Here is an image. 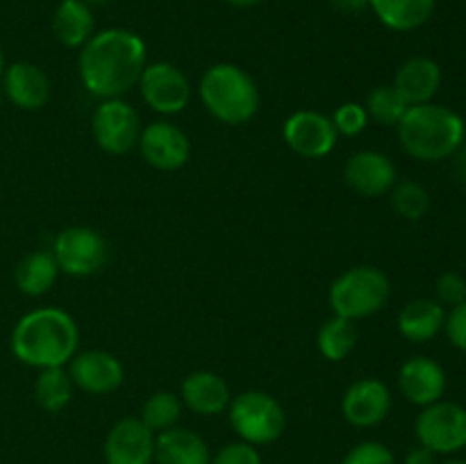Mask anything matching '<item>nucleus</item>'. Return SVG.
Returning a JSON list of instances; mask_svg holds the SVG:
<instances>
[{"label": "nucleus", "instance_id": "nucleus-32", "mask_svg": "<svg viewBox=\"0 0 466 464\" xmlns=\"http://www.w3.org/2000/svg\"><path fill=\"white\" fill-rule=\"evenodd\" d=\"M341 464H396V459L380 441H362L344 455Z\"/></svg>", "mask_w": 466, "mask_h": 464}, {"label": "nucleus", "instance_id": "nucleus-11", "mask_svg": "<svg viewBox=\"0 0 466 464\" xmlns=\"http://www.w3.org/2000/svg\"><path fill=\"white\" fill-rule=\"evenodd\" d=\"M282 136H285L287 146L300 157L321 159L332 153L337 139H339V132H337L332 118H328L326 114L300 109L287 118Z\"/></svg>", "mask_w": 466, "mask_h": 464}, {"label": "nucleus", "instance_id": "nucleus-40", "mask_svg": "<svg viewBox=\"0 0 466 464\" xmlns=\"http://www.w3.org/2000/svg\"><path fill=\"white\" fill-rule=\"evenodd\" d=\"M3 73H5V57H3V50H0V80H3Z\"/></svg>", "mask_w": 466, "mask_h": 464}, {"label": "nucleus", "instance_id": "nucleus-5", "mask_svg": "<svg viewBox=\"0 0 466 464\" xmlns=\"http://www.w3.org/2000/svg\"><path fill=\"white\" fill-rule=\"evenodd\" d=\"M390 296L391 282L385 271L376 267H353L335 277L328 298L337 317L360 321L380 312Z\"/></svg>", "mask_w": 466, "mask_h": 464}, {"label": "nucleus", "instance_id": "nucleus-34", "mask_svg": "<svg viewBox=\"0 0 466 464\" xmlns=\"http://www.w3.org/2000/svg\"><path fill=\"white\" fill-rule=\"evenodd\" d=\"M209 464H262V458L253 444L232 441V444H226L221 450H217Z\"/></svg>", "mask_w": 466, "mask_h": 464}, {"label": "nucleus", "instance_id": "nucleus-1", "mask_svg": "<svg viewBox=\"0 0 466 464\" xmlns=\"http://www.w3.org/2000/svg\"><path fill=\"white\" fill-rule=\"evenodd\" d=\"M146 68V44L137 32L107 27L94 32L80 48L77 71L85 89L100 100L121 98L139 85Z\"/></svg>", "mask_w": 466, "mask_h": 464}, {"label": "nucleus", "instance_id": "nucleus-28", "mask_svg": "<svg viewBox=\"0 0 466 464\" xmlns=\"http://www.w3.org/2000/svg\"><path fill=\"white\" fill-rule=\"evenodd\" d=\"M182 417V398L173 391H157L150 396L141 409V421L157 435V432L176 428Z\"/></svg>", "mask_w": 466, "mask_h": 464}, {"label": "nucleus", "instance_id": "nucleus-7", "mask_svg": "<svg viewBox=\"0 0 466 464\" xmlns=\"http://www.w3.org/2000/svg\"><path fill=\"white\" fill-rule=\"evenodd\" d=\"M419 444L435 455H453L466 449V408L453 400L426 405L414 421Z\"/></svg>", "mask_w": 466, "mask_h": 464}, {"label": "nucleus", "instance_id": "nucleus-22", "mask_svg": "<svg viewBox=\"0 0 466 464\" xmlns=\"http://www.w3.org/2000/svg\"><path fill=\"white\" fill-rule=\"evenodd\" d=\"M446 309L444 305L432 298H414L400 309L399 314V332L405 339L414 344L431 341L432 337L444 330Z\"/></svg>", "mask_w": 466, "mask_h": 464}, {"label": "nucleus", "instance_id": "nucleus-35", "mask_svg": "<svg viewBox=\"0 0 466 464\" xmlns=\"http://www.w3.org/2000/svg\"><path fill=\"white\" fill-rule=\"evenodd\" d=\"M444 330L451 344L466 353V300L451 308V314H446Z\"/></svg>", "mask_w": 466, "mask_h": 464}, {"label": "nucleus", "instance_id": "nucleus-3", "mask_svg": "<svg viewBox=\"0 0 466 464\" xmlns=\"http://www.w3.org/2000/svg\"><path fill=\"white\" fill-rule=\"evenodd\" d=\"M400 146L419 162H441L462 148L464 118L446 105H412L396 126Z\"/></svg>", "mask_w": 466, "mask_h": 464}, {"label": "nucleus", "instance_id": "nucleus-31", "mask_svg": "<svg viewBox=\"0 0 466 464\" xmlns=\"http://www.w3.org/2000/svg\"><path fill=\"white\" fill-rule=\"evenodd\" d=\"M337 132L344 136H355L360 132L367 130L369 126V114L364 109V105L360 103H344L341 107H337L335 116H332Z\"/></svg>", "mask_w": 466, "mask_h": 464}, {"label": "nucleus", "instance_id": "nucleus-15", "mask_svg": "<svg viewBox=\"0 0 466 464\" xmlns=\"http://www.w3.org/2000/svg\"><path fill=\"white\" fill-rule=\"evenodd\" d=\"M103 450L107 464H153L155 432L141 419H121L105 437Z\"/></svg>", "mask_w": 466, "mask_h": 464}, {"label": "nucleus", "instance_id": "nucleus-20", "mask_svg": "<svg viewBox=\"0 0 466 464\" xmlns=\"http://www.w3.org/2000/svg\"><path fill=\"white\" fill-rule=\"evenodd\" d=\"M394 86L400 98L412 107V105L432 103L441 86V68L431 57H412L400 64L396 71Z\"/></svg>", "mask_w": 466, "mask_h": 464}, {"label": "nucleus", "instance_id": "nucleus-10", "mask_svg": "<svg viewBox=\"0 0 466 464\" xmlns=\"http://www.w3.org/2000/svg\"><path fill=\"white\" fill-rule=\"evenodd\" d=\"M141 98L153 112L171 116L180 114L191 100V82L176 64L155 62L146 64L139 77Z\"/></svg>", "mask_w": 466, "mask_h": 464}, {"label": "nucleus", "instance_id": "nucleus-27", "mask_svg": "<svg viewBox=\"0 0 466 464\" xmlns=\"http://www.w3.org/2000/svg\"><path fill=\"white\" fill-rule=\"evenodd\" d=\"M73 380L64 367L41 368L35 380V398L41 409L55 414L62 412L73 398Z\"/></svg>", "mask_w": 466, "mask_h": 464}, {"label": "nucleus", "instance_id": "nucleus-19", "mask_svg": "<svg viewBox=\"0 0 466 464\" xmlns=\"http://www.w3.org/2000/svg\"><path fill=\"white\" fill-rule=\"evenodd\" d=\"M182 405L200 417L226 412L230 405L232 394L228 382L214 371H194L185 378L180 389Z\"/></svg>", "mask_w": 466, "mask_h": 464}, {"label": "nucleus", "instance_id": "nucleus-13", "mask_svg": "<svg viewBox=\"0 0 466 464\" xmlns=\"http://www.w3.org/2000/svg\"><path fill=\"white\" fill-rule=\"evenodd\" d=\"M344 180L355 194L364 198H378L394 189L399 182V168L385 153L360 150L346 159Z\"/></svg>", "mask_w": 466, "mask_h": 464}, {"label": "nucleus", "instance_id": "nucleus-4", "mask_svg": "<svg viewBox=\"0 0 466 464\" xmlns=\"http://www.w3.org/2000/svg\"><path fill=\"white\" fill-rule=\"evenodd\" d=\"M198 94L208 112L221 123L241 126L259 109V91L253 77L237 64H214L203 73Z\"/></svg>", "mask_w": 466, "mask_h": 464}, {"label": "nucleus", "instance_id": "nucleus-24", "mask_svg": "<svg viewBox=\"0 0 466 464\" xmlns=\"http://www.w3.org/2000/svg\"><path fill=\"white\" fill-rule=\"evenodd\" d=\"M435 5L437 0H369V9L378 21L394 32H412L426 25Z\"/></svg>", "mask_w": 466, "mask_h": 464}, {"label": "nucleus", "instance_id": "nucleus-2", "mask_svg": "<svg viewBox=\"0 0 466 464\" xmlns=\"http://www.w3.org/2000/svg\"><path fill=\"white\" fill-rule=\"evenodd\" d=\"M77 341L80 332L71 314L59 308H39L14 326L12 353L27 367H64L76 355Z\"/></svg>", "mask_w": 466, "mask_h": 464}, {"label": "nucleus", "instance_id": "nucleus-16", "mask_svg": "<svg viewBox=\"0 0 466 464\" xmlns=\"http://www.w3.org/2000/svg\"><path fill=\"white\" fill-rule=\"evenodd\" d=\"M68 376H71L73 385L80 387L86 394L103 396L112 394L123 385L126 371L116 355L107 353V350H85V353L71 358Z\"/></svg>", "mask_w": 466, "mask_h": 464}, {"label": "nucleus", "instance_id": "nucleus-25", "mask_svg": "<svg viewBox=\"0 0 466 464\" xmlns=\"http://www.w3.org/2000/svg\"><path fill=\"white\" fill-rule=\"evenodd\" d=\"M59 267L48 250H32L14 268V282L25 296H44L57 282Z\"/></svg>", "mask_w": 466, "mask_h": 464}, {"label": "nucleus", "instance_id": "nucleus-38", "mask_svg": "<svg viewBox=\"0 0 466 464\" xmlns=\"http://www.w3.org/2000/svg\"><path fill=\"white\" fill-rule=\"evenodd\" d=\"M228 5H232V7H255V5L264 3V0H226Z\"/></svg>", "mask_w": 466, "mask_h": 464}, {"label": "nucleus", "instance_id": "nucleus-36", "mask_svg": "<svg viewBox=\"0 0 466 464\" xmlns=\"http://www.w3.org/2000/svg\"><path fill=\"white\" fill-rule=\"evenodd\" d=\"M405 464H437V455L432 453L431 449L419 444L408 450V455H405Z\"/></svg>", "mask_w": 466, "mask_h": 464}, {"label": "nucleus", "instance_id": "nucleus-26", "mask_svg": "<svg viewBox=\"0 0 466 464\" xmlns=\"http://www.w3.org/2000/svg\"><path fill=\"white\" fill-rule=\"evenodd\" d=\"M360 341V328L358 321L344 317H332L319 328L317 335V348L330 362H341L349 358L355 350Z\"/></svg>", "mask_w": 466, "mask_h": 464}, {"label": "nucleus", "instance_id": "nucleus-14", "mask_svg": "<svg viewBox=\"0 0 466 464\" xmlns=\"http://www.w3.org/2000/svg\"><path fill=\"white\" fill-rule=\"evenodd\" d=\"M391 412V389L378 378H360L341 398V414L355 428H373Z\"/></svg>", "mask_w": 466, "mask_h": 464}, {"label": "nucleus", "instance_id": "nucleus-21", "mask_svg": "<svg viewBox=\"0 0 466 464\" xmlns=\"http://www.w3.org/2000/svg\"><path fill=\"white\" fill-rule=\"evenodd\" d=\"M155 464H209L208 441L189 428H168L155 435Z\"/></svg>", "mask_w": 466, "mask_h": 464}, {"label": "nucleus", "instance_id": "nucleus-30", "mask_svg": "<svg viewBox=\"0 0 466 464\" xmlns=\"http://www.w3.org/2000/svg\"><path fill=\"white\" fill-rule=\"evenodd\" d=\"M391 194V207L396 209V214H400L408 221H419L428 214L431 209V194H428L426 187L421 182L414 180H403L396 182Z\"/></svg>", "mask_w": 466, "mask_h": 464}, {"label": "nucleus", "instance_id": "nucleus-18", "mask_svg": "<svg viewBox=\"0 0 466 464\" xmlns=\"http://www.w3.org/2000/svg\"><path fill=\"white\" fill-rule=\"evenodd\" d=\"M5 96L18 109H41L50 98V80L44 68L32 62H14L3 73Z\"/></svg>", "mask_w": 466, "mask_h": 464}, {"label": "nucleus", "instance_id": "nucleus-8", "mask_svg": "<svg viewBox=\"0 0 466 464\" xmlns=\"http://www.w3.org/2000/svg\"><path fill=\"white\" fill-rule=\"evenodd\" d=\"M53 257L59 271L68 276H94L107 262V244L103 235L89 226L64 227L53 244Z\"/></svg>", "mask_w": 466, "mask_h": 464}, {"label": "nucleus", "instance_id": "nucleus-33", "mask_svg": "<svg viewBox=\"0 0 466 464\" xmlns=\"http://www.w3.org/2000/svg\"><path fill=\"white\" fill-rule=\"evenodd\" d=\"M437 303L449 305V308H455V305L464 303L466 300V280L460 273L446 271L437 277L435 285Z\"/></svg>", "mask_w": 466, "mask_h": 464}, {"label": "nucleus", "instance_id": "nucleus-29", "mask_svg": "<svg viewBox=\"0 0 466 464\" xmlns=\"http://www.w3.org/2000/svg\"><path fill=\"white\" fill-rule=\"evenodd\" d=\"M408 107L410 105L400 98V94L391 85L376 86L367 96V103H364L369 118H373L380 126H399V121L408 112Z\"/></svg>", "mask_w": 466, "mask_h": 464}, {"label": "nucleus", "instance_id": "nucleus-6", "mask_svg": "<svg viewBox=\"0 0 466 464\" xmlns=\"http://www.w3.org/2000/svg\"><path fill=\"white\" fill-rule=\"evenodd\" d=\"M228 419L237 437L253 446L273 444L287 430V414L280 400L259 389L235 396L228 405Z\"/></svg>", "mask_w": 466, "mask_h": 464}, {"label": "nucleus", "instance_id": "nucleus-39", "mask_svg": "<svg viewBox=\"0 0 466 464\" xmlns=\"http://www.w3.org/2000/svg\"><path fill=\"white\" fill-rule=\"evenodd\" d=\"M85 3L89 5L91 9H94V7H105V5H107L109 0H85Z\"/></svg>", "mask_w": 466, "mask_h": 464}, {"label": "nucleus", "instance_id": "nucleus-41", "mask_svg": "<svg viewBox=\"0 0 466 464\" xmlns=\"http://www.w3.org/2000/svg\"><path fill=\"white\" fill-rule=\"evenodd\" d=\"M444 464H466V459H446Z\"/></svg>", "mask_w": 466, "mask_h": 464}, {"label": "nucleus", "instance_id": "nucleus-9", "mask_svg": "<svg viewBox=\"0 0 466 464\" xmlns=\"http://www.w3.org/2000/svg\"><path fill=\"white\" fill-rule=\"evenodd\" d=\"M94 139L105 153H130L141 136V118L137 109L123 98H109L96 107L91 118Z\"/></svg>", "mask_w": 466, "mask_h": 464}, {"label": "nucleus", "instance_id": "nucleus-17", "mask_svg": "<svg viewBox=\"0 0 466 464\" xmlns=\"http://www.w3.org/2000/svg\"><path fill=\"white\" fill-rule=\"evenodd\" d=\"M399 389L410 403L426 408L441 400L446 391V371L437 359L414 355L400 367Z\"/></svg>", "mask_w": 466, "mask_h": 464}, {"label": "nucleus", "instance_id": "nucleus-12", "mask_svg": "<svg viewBox=\"0 0 466 464\" xmlns=\"http://www.w3.org/2000/svg\"><path fill=\"white\" fill-rule=\"evenodd\" d=\"M141 157L157 171H177L189 162V136L171 121H155L141 130Z\"/></svg>", "mask_w": 466, "mask_h": 464}, {"label": "nucleus", "instance_id": "nucleus-23", "mask_svg": "<svg viewBox=\"0 0 466 464\" xmlns=\"http://www.w3.org/2000/svg\"><path fill=\"white\" fill-rule=\"evenodd\" d=\"M94 12L85 0H62L53 14V35L66 48H82L94 36Z\"/></svg>", "mask_w": 466, "mask_h": 464}, {"label": "nucleus", "instance_id": "nucleus-37", "mask_svg": "<svg viewBox=\"0 0 466 464\" xmlns=\"http://www.w3.org/2000/svg\"><path fill=\"white\" fill-rule=\"evenodd\" d=\"M328 3L341 14H360L369 9V0H328Z\"/></svg>", "mask_w": 466, "mask_h": 464}]
</instances>
